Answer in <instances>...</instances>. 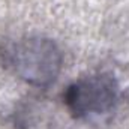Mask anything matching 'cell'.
I'll return each instance as SVG.
<instances>
[{
	"instance_id": "7a4b0ae2",
	"label": "cell",
	"mask_w": 129,
	"mask_h": 129,
	"mask_svg": "<svg viewBox=\"0 0 129 129\" xmlns=\"http://www.w3.org/2000/svg\"><path fill=\"white\" fill-rule=\"evenodd\" d=\"M62 102L74 120H93L116 111L120 84L111 72H95L72 81L62 93Z\"/></svg>"
},
{
	"instance_id": "6da1fadb",
	"label": "cell",
	"mask_w": 129,
	"mask_h": 129,
	"mask_svg": "<svg viewBox=\"0 0 129 129\" xmlns=\"http://www.w3.org/2000/svg\"><path fill=\"white\" fill-rule=\"evenodd\" d=\"M0 66L33 87L54 84L63 68L59 44L47 36H23L0 44Z\"/></svg>"
}]
</instances>
